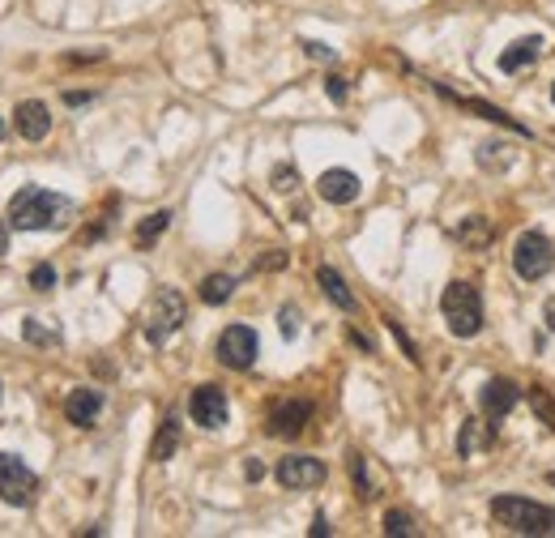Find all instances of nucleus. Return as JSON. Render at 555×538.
Listing matches in <instances>:
<instances>
[{"mask_svg": "<svg viewBox=\"0 0 555 538\" xmlns=\"http://www.w3.org/2000/svg\"><path fill=\"white\" fill-rule=\"evenodd\" d=\"M180 449V419L176 415H167L163 423H158V436H154V445H150V457L154 462H171Z\"/></svg>", "mask_w": 555, "mask_h": 538, "instance_id": "obj_17", "label": "nucleus"}, {"mask_svg": "<svg viewBox=\"0 0 555 538\" xmlns=\"http://www.w3.org/2000/svg\"><path fill=\"white\" fill-rule=\"evenodd\" d=\"M440 312L453 338H474L483 329V295L474 282H449L440 295Z\"/></svg>", "mask_w": 555, "mask_h": 538, "instance_id": "obj_2", "label": "nucleus"}, {"mask_svg": "<svg viewBox=\"0 0 555 538\" xmlns=\"http://www.w3.org/2000/svg\"><path fill=\"white\" fill-rule=\"evenodd\" d=\"M551 103H555V82H551Z\"/></svg>", "mask_w": 555, "mask_h": 538, "instance_id": "obj_38", "label": "nucleus"}, {"mask_svg": "<svg viewBox=\"0 0 555 538\" xmlns=\"http://www.w3.org/2000/svg\"><path fill=\"white\" fill-rule=\"evenodd\" d=\"M308 419H312V402H308V398H287V402H274V406H269L265 432L278 436V440H295V436L308 427Z\"/></svg>", "mask_w": 555, "mask_h": 538, "instance_id": "obj_8", "label": "nucleus"}, {"mask_svg": "<svg viewBox=\"0 0 555 538\" xmlns=\"http://www.w3.org/2000/svg\"><path fill=\"white\" fill-rule=\"evenodd\" d=\"M35 492H39L35 470H30L22 457L0 453V500L13 504V509H26V504L35 500Z\"/></svg>", "mask_w": 555, "mask_h": 538, "instance_id": "obj_6", "label": "nucleus"}, {"mask_svg": "<svg viewBox=\"0 0 555 538\" xmlns=\"http://www.w3.org/2000/svg\"><path fill=\"white\" fill-rule=\"evenodd\" d=\"M304 52H308L312 60H333V47H325V43H316V39H308V43H304Z\"/></svg>", "mask_w": 555, "mask_h": 538, "instance_id": "obj_32", "label": "nucleus"}, {"mask_svg": "<svg viewBox=\"0 0 555 538\" xmlns=\"http://www.w3.org/2000/svg\"><path fill=\"white\" fill-rule=\"evenodd\" d=\"M188 321V304H184V295L176 287H163V291H154L150 299V308H146V342L150 346H163L176 329Z\"/></svg>", "mask_w": 555, "mask_h": 538, "instance_id": "obj_4", "label": "nucleus"}, {"mask_svg": "<svg viewBox=\"0 0 555 538\" xmlns=\"http://www.w3.org/2000/svg\"><path fill=\"white\" fill-rule=\"evenodd\" d=\"M295 184H299V171L295 167H274V188H278V193H291Z\"/></svg>", "mask_w": 555, "mask_h": 538, "instance_id": "obj_29", "label": "nucleus"}, {"mask_svg": "<svg viewBox=\"0 0 555 538\" xmlns=\"http://www.w3.org/2000/svg\"><path fill=\"white\" fill-rule=\"evenodd\" d=\"M457 453H462V457H470V453H474V419H466L462 436H457Z\"/></svg>", "mask_w": 555, "mask_h": 538, "instance_id": "obj_30", "label": "nucleus"}, {"mask_svg": "<svg viewBox=\"0 0 555 538\" xmlns=\"http://www.w3.org/2000/svg\"><path fill=\"white\" fill-rule=\"evenodd\" d=\"M218 363L222 368H235V372H248L257 363V334L248 325H227L218 334Z\"/></svg>", "mask_w": 555, "mask_h": 538, "instance_id": "obj_7", "label": "nucleus"}, {"mask_svg": "<svg viewBox=\"0 0 555 538\" xmlns=\"http://www.w3.org/2000/svg\"><path fill=\"white\" fill-rule=\"evenodd\" d=\"M244 474H248L252 483H257V479H265V466L257 462V457H252V462H244Z\"/></svg>", "mask_w": 555, "mask_h": 538, "instance_id": "obj_33", "label": "nucleus"}, {"mask_svg": "<svg viewBox=\"0 0 555 538\" xmlns=\"http://www.w3.org/2000/svg\"><path fill=\"white\" fill-rule=\"evenodd\" d=\"M13 129H18V137H26V141H43L52 133V112H47V103H39V99L18 103L13 107Z\"/></svg>", "mask_w": 555, "mask_h": 538, "instance_id": "obj_13", "label": "nucleus"}, {"mask_svg": "<svg viewBox=\"0 0 555 538\" xmlns=\"http://www.w3.org/2000/svg\"><path fill=\"white\" fill-rule=\"evenodd\" d=\"M436 90H440L449 103H457V107H462V112H479V116H483V120H491V124H504V129H513V133H526V129H521V124H517L513 116H504L500 107H487V103H479V99H462V94H453L449 86H440V82H436Z\"/></svg>", "mask_w": 555, "mask_h": 538, "instance_id": "obj_16", "label": "nucleus"}, {"mask_svg": "<svg viewBox=\"0 0 555 538\" xmlns=\"http://www.w3.org/2000/svg\"><path fill=\"white\" fill-rule=\"evenodd\" d=\"M188 415H193V423L205 427V432H218V427L231 419L227 393H222L218 385H201V389H193V398H188Z\"/></svg>", "mask_w": 555, "mask_h": 538, "instance_id": "obj_9", "label": "nucleus"}, {"mask_svg": "<svg viewBox=\"0 0 555 538\" xmlns=\"http://www.w3.org/2000/svg\"><path fill=\"white\" fill-rule=\"evenodd\" d=\"M530 402H534L538 415H543V423H547V427H555V402L547 398V393H543V389H530Z\"/></svg>", "mask_w": 555, "mask_h": 538, "instance_id": "obj_27", "label": "nucleus"}, {"mask_svg": "<svg viewBox=\"0 0 555 538\" xmlns=\"http://www.w3.org/2000/svg\"><path fill=\"white\" fill-rule=\"evenodd\" d=\"M325 90L333 103H346V77H325Z\"/></svg>", "mask_w": 555, "mask_h": 538, "instance_id": "obj_31", "label": "nucleus"}, {"mask_svg": "<svg viewBox=\"0 0 555 538\" xmlns=\"http://www.w3.org/2000/svg\"><path fill=\"white\" fill-rule=\"evenodd\" d=\"M538 56H543V39H538V35L517 39L513 47H504V52H500V73H521V69H530Z\"/></svg>", "mask_w": 555, "mask_h": 538, "instance_id": "obj_15", "label": "nucleus"}, {"mask_svg": "<svg viewBox=\"0 0 555 538\" xmlns=\"http://www.w3.org/2000/svg\"><path fill=\"white\" fill-rule=\"evenodd\" d=\"M479 163L487 171H504V167H513V150L504 146V141H487V146H479Z\"/></svg>", "mask_w": 555, "mask_h": 538, "instance_id": "obj_21", "label": "nucleus"}, {"mask_svg": "<svg viewBox=\"0 0 555 538\" xmlns=\"http://www.w3.org/2000/svg\"><path fill=\"white\" fill-rule=\"evenodd\" d=\"M517 402H521V389H517V381H509V376H491V381L483 385V398H479L483 415H487L491 423L509 419Z\"/></svg>", "mask_w": 555, "mask_h": 538, "instance_id": "obj_11", "label": "nucleus"}, {"mask_svg": "<svg viewBox=\"0 0 555 538\" xmlns=\"http://www.w3.org/2000/svg\"><path fill=\"white\" fill-rule=\"evenodd\" d=\"M278 329H282V338L291 342V338L299 334V308H282V312H278Z\"/></svg>", "mask_w": 555, "mask_h": 538, "instance_id": "obj_28", "label": "nucleus"}, {"mask_svg": "<svg viewBox=\"0 0 555 538\" xmlns=\"http://www.w3.org/2000/svg\"><path fill=\"white\" fill-rule=\"evenodd\" d=\"M231 295H235V278H231V274H210V278L201 282V299H205V304H210V308L227 304Z\"/></svg>", "mask_w": 555, "mask_h": 538, "instance_id": "obj_19", "label": "nucleus"}, {"mask_svg": "<svg viewBox=\"0 0 555 538\" xmlns=\"http://www.w3.org/2000/svg\"><path fill=\"white\" fill-rule=\"evenodd\" d=\"M99 410H103V393L99 389H73L65 398V419L73 427H90L94 419H99Z\"/></svg>", "mask_w": 555, "mask_h": 538, "instance_id": "obj_14", "label": "nucleus"}, {"mask_svg": "<svg viewBox=\"0 0 555 538\" xmlns=\"http://www.w3.org/2000/svg\"><path fill=\"white\" fill-rule=\"evenodd\" d=\"M0 141H5V120H0Z\"/></svg>", "mask_w": 555, "mask_h": 538, "instance_id": "obj_37", "label": "nucleus"}, {"mask_svg": "<svg viewBox=\"0 0 555 538\" xmlns=\"http://www.w3.org/2000/svg\"><path fill=\"white\" fill-rule=\"evenodd\" d=\"M457 240H466V244H487V218H466L462 227H457Z\"/></svg>", "mask_w": 555, "mask_h": 538, "instance_id": "obj_24", "label": "nucleus"}, {"mask_svg": "<svg viewBox=\"0 0 555 538\" xmlns=\"http://www.w3.org/2000/svg\"><path fill=\"white\" fill-rule=\"evenodd\" d=\"M547 329L555 334V299H547Z\"/></svg>", "mask_w": 555, "mask_h": 538, "instance_id": "obj_36", "label": "nucleus"}, {"mask_svg": "<svg viewBox=\"0 0 555 538\" xmlns=\"http://www.w3.org/2000/svg\"><path fill=\"white\" fill-rule=\"evenodd\" d=\"M551 265H555V248H551L547 235H538V231H526V235H521L517 248H513V269H517V278L538 282V278L551 274Z\"/></svg>", "mask_w": 555, "mask_h": 538, "instance_id": "obj_5", "label": "nucleus"}, {"mask_svg": "<svg viewBox=\"0 0 555 538\" xmlns=\"http://www.w3.org/2000/svg\"><path fill=\"white\" fill-rule=\"evenodd\" d=\"M30 287H35V291H52L56 287V269L52 265H35V269H30Z\"/></svg>", "mask_w": 555, "mask_h": 538, "instance_id": "obj_26", "label": "nucleus"}, {"mask_svg": "<svg viewBox=\"0 0 555 538\" xmlns=\"http://www.w3.org/2000/svg\"><path fill=\"white\" fill-rule=\"evenodd\" d=\"M316 193L329 205H351L359 197V176L346 167H329V171H321V180H316Z\"/></svg>", "mask_w": 555, "mask_h": 538, "instance_id": "obj_12", "label": "nucleus"}, {"mask_svg": "<svg viewBox=\"0 0 555 538\" xmlns=\"http://www.w3.org/2000/svg\"><path fill=\"white\" fill-rule=\"evenodd\" d=\"M9 252V218H0V257Z\"/></svg>", "mask_w": 555, "mask_h": 538, "instance_id": "obj_34", "label": "nucleus"}, {"mask_svg": "<svg viewBox=\"0 0 555 538\" xmlns=\"http://www.w3.org/2000/svg\"><path fill=\"white\" fill-rule=\"evenodd\" d=\"M491 517L509 534H555V509L521 496H496L491 500Z\"/></svg>", "mask_w": 555, "mask_h": 538, "instance_id": "obj_3", "label": "nucleus"}, {"mask_svg": "<svg viewBox=\"0 0 555 538\" xmlns=\"http://www.w3.org/2000/svg\"><path fill=\"white\" fill-rule=\"evenodd\" d=\"M26 338L30 342H39V346H56L60 342V334H52V329H43L35 316H26Z\"/></svg>", "mask_w": 555, "mask_h": 538, "instance_id": "obj_25", "label": "nucleus"}, {"mask_svg": "<svg viewBox=\"0 0 555 538\" xmlns=\"http://www.w3.org/2000/svg\"><path fill=\"white\" fill-rule=\"evenodd\" d=\"M316 282H321V291L333 299V304H338L342 312H351L355 308V295L351 291H346V282H342V274H338V269H329V265H321V269H316Z\"/></svg>", "mask_w": 555, "mask_h": 538, "instance_id": "obj_18", "label": "nucleus"}, {"mask_svg": "<svg viewBox=\"0 0 555 538\" xmlns=\"http://www.w3.org/2000/svg\"><path fill=\"white\" fill-rule=\"evenodd\" d=\"M69 218H73V201L39 184L18 188L9 201V227L18 231H60L69 227Z\"/></svg>", "mask_w": 555, "mask_h": 538, "instance_id": "obj_1", "label": "nucleus"}, {"mask_svg": "<svg viewBox=\"0 0 555 538\" xmlns=\"http://www.w3.org/2000/svg\"><path fill=\"white\" fill-rule=\"evenodd\" d=\"M167 227H171V210H158V214H150L146 223L137 227V235H133V244H137V248H150V244H154V240H158V235H163Z\"/></svg>", "mask_w": 555, "mask_h": 538, "instance_id": "obj_20", "label": "nucleus"}, {"mask_svg": "<svg viewBox=\"0 0 555 538\" xmlns=\"http://www.w3.org/2000/svg\"><path fill=\"white\" fill-rule=\"evenodd\" d=\"M308 534H312V538H325V534H329V521H325V517H316Z\"/></svg>", "mask_w": 555, "mask_h": 538, "instance_id": "obj_35", "label": "nucleus"}, {"mask_svg": "<svg viewBox=\"0 0 555 538\" xmlns=\"http://www.w3.org/2000/svg\"><path fill=\"white\" fill-rule=\"evenodd\" d=\"M278 483L287 487V492H304V487H316V483H325V462L321 457H308V453H291V457H282L278 462Z\"/></svg>", "mask_w": 555, "mask_h": 538, "instance_id": "obj_10", "label": "nucleus"}, {"mask_svg": "<svg viewBox=\"0 0 555 538\" xmlns=\"http://www.w3.org/2000/svg\"><path fill=\"white\" fill-rule=\"evenodd\" d=\"M346 466H351L355 492H359L363 500H372V496H376V487H372V479H368V457H363V453H351V457H346Z\"/></svg>", "mask_w": 555, "mask_h": 538, "instance_id": "obj_22", "label": "nucleus"}, {"mask_svg": "<svg viewBox=\"0 0 555 538\" xmlns=\"http://www.w3.org/2000/svg\"><path fill=\"white\" fill-rule=\"evenodd\" d=\"M380 530H385L389 538H415V534H419V530H415V521H410L406 513H398V509L385 513V526H380Z\"/></svg>", "mask_w": 555, "mask_h": 538, "instance_id": "obj_23", "label": "nucleus"}]
</instances>
